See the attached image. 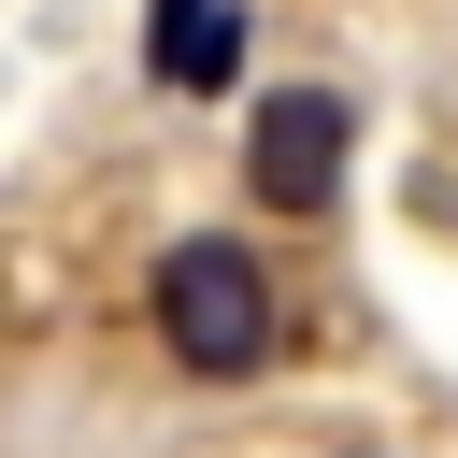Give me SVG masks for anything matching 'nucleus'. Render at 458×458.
Wrapping results in <instances>:
<instances>
[{"label": "nucleus", "instance_id": "1", "mask_svg": "<svg viewBox=\"0 0 458 458\" xmlns=\"http://www.w3.org/2000/svg\"><path fill=\"white\" fill-rule=\"evenodd\" d=\"M157 344L186 372H258L272 358V286L243 243H172L157 258Z\"/></svg>", "mask_w": 458, "mask_h": 458}, {"label": "nucleus", "instance_id": "2", "mask_svg": "<svg viewBox=\"0 0 458 458\" xmlns=\"http://www.w3.org/2000/svg\"><path fill=\"white\" fill-rule=\"evenodd\" d=\"M344 143H358V114H344L329 86H272V100H258L243 172H258V200H272V215H329V200H344Z\"/></svg>", "mask_w": 458, "mask_h": 458}, {"label": "nucleus", "instance_id": "3", "mask_svg": "<svg viewBox=\"0 0 458 458\" xmlns=\"http://www.w3.org/2000/svg\"><path fill=\"white\" fill-rule=\"evenodd\" d=\"M157 72L172 86H229L243 72V14L229 0H157Z\"/></svg>", "mask_w": 458, "mask_h": 458}]
</instances>
